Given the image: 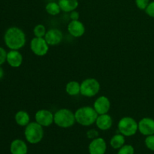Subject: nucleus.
Masks as SVG:
<instances>
[{
    "mask_svg": "<svg viewBox=\"0 0 154 154\" xmlns=\"http://www.w3.org/2000/svg\"><path fill=\"white\" fill-rule=\"evenodd\" d=\"M3 39L5 46L10 50L19 51L23 48L26 43L25 32L17 26H11L7 29Z\"/></svg>",
    "mask_w": 154,
    "mask_h": 154,
    "instance_id": "1",
    "label": "nucleus"
},
{
    "mask_svg": "<svg viewBox=\"0 0 154 154\" xmlns=\"http://www.w3.org/2000/svg\"><path fill=\"white\" fill-rule=\"evenodd\" d=\"M98 115L93 107L90 106L81 107L75 112L76 122L83 126H90L96 123Z\"/></svg>",
    "mask_w": 154,
    "mask_h": 154,
    "instance_id": "2",
    "label": "nucleus"
},
{
    "mask_svg": "<svg viewBox=\"0 0 154 154\" xmlns=\"http://www.w3.org/2000/svg\"><path fill=\"white\" fill-rule=\"evenodd\" d=\"M44 129L43 126H41L38 123L30 122L25 127L24 130V136L27 142L31 144H38L42 141L44 138Z\"/></svg>",
    "mask_w": 154,
    "mask_h": 154,
    "instance_id": "3",
    "label": "nucleus"
},
{
    "mask_svg": "<svg viewBox=\"0 0 154 154\" xmlns=\"http://www.w3.org/2000/svg\"><path fill=\"white\" fill-rule=\"evenodd\" d=\"M76 122L75 113L67 108H61L54 113V123L63 129L72 127Z\"/></svg>",
    "mask_w": 154,
    "mask_h": 154,
    "instance_id": "4",
    "label": "nucleus"
},
{
    "mask_svg": "<svg viewBox=\"0 0 154 154\" xmlns=\"http://www.w3.org/2000/svg\"><path fill=\"white\" fill-rule=\"evenodd\" d=\"M120 133L125 137H131L135 135L138 131V123L131 117H124L120 120L117 124Z\"/></svg>",
    "mask_w": 154,
    "mask_h": 154,
    "instance_id": "5",
    "label": "nucleus"
},
{
    "mask_svg": "<svg viewBox=\"0 0 154 154\" xmlns=\"http://www.w3.org/2000/svg\"><path fill=\"white\" fill-rule=\"evenodd\" d=\"M100 83L93 78H87L81 83V94L83 96L91 98L100 91Z\"/></svg>",
    "mask_w": 154,
    "mask_h": 154,
    "instance_id": "6",
    "label": "nucleus"
},
{
    "mask_svg": "<svg viewBox=\"0 0 154 154\" xmlns=\"http://www.w3.org/2000/svg\"><path fill=\"white\" fill-rule=\"evenodd\" d=\"M30 49L35 55L44 57L49 51V45L47 43L45 38L34 37L30 42Z\"/></svg>",
    "mask_w": 154,
    "mask_h": 154,
    "instance_id": "7",
    "label": "nucleus"
},
{
    "mask_svg": "<svg viewBox=\"0 0 154 154\" xmlns=\"http://www.w3.org/2000/svg\"><path fill=\"white\" fill-rule=\"evenodd\" d=\"M35 122L43 127H48L54 123V114L46 109L38 110L35 115Z\"/></svg>",
    "mask_w": 154,
    "mask_h": 154,
    "instance_id": "8",
    "label": "nucleus"
},
{
    "mask_svg": "<svg viewBox=\"0 0 154 154\" xmlns=\"http://www.w3.org/2000/svg\"><path fill=\"white\" fill-rule=\"evenodd\" d=\"M90 154H105L107 150V143L104 138L98 137L90 143L88 147Z\"/></svg>",
    "mask_w": 154,
    "mask_h": 154,
    "instance_id": "9",
    "label": "nucleus"
},
{
    "mask_svg": "<svg viewBox=\"0 0 154 154\" xmlns=\"http://www.w3.org/2000/svg\"><path fill=\"white\" fill-rule=\"evenodd\" d=\"M45 39L49 46H55L61 43L63 39V34L59 29H50L47 31Z\"/></svg>",
    "mask_w": 154,
    "mask_h": 154,
    "instance_id": "10",
    "label": "nucleus"
},
{
    "mask_svg": "<svg viewBox=\"0 0 154 154\" xmlns=\"http://www.w3.org/2000/svg\"><path fill=\"white\" fill-rule=\"evenodd\" d=\"M93 107L99 115L108 114L111 108V102L107 96H101L96 99Z\"/></svg>",
    "mask_w": 154,
    "mask_h": 154,
    "instance_id": "11",
    "label": "nucleus"
},
{
    "mask_svg": "<svg viewBox=\"0 0 154 154\" xmlns=\"http://www.w3.org/2000/svg\"><path fill=\"white\" fill-rule=\"evenodd\" d=\"M138 132L144 136L154 135V120L150 117H144L138 122Z\"/></svg>",
    "mask_w": 154,
    "mask_h": 154,
    "instance_id": "12",
    "label": "nucleus"
},
{
    "mask_svg": "<svg viewBox=\"0 0 154 154\" xmlns=\"http://www.w3.org/2000/svg\"><path fill=\"white\" fill-rule=\"evenodd\" d=\"M68 32L72 36L75 38H80L84 35L85 33V26L81 21L71 20L68 24Z\"/></svg>",
    "mask_w": 154,
    "mask_h": 154,
    "instance_id": "13",
    "label": "nucleus"
},
{
    "mask_svg": "<svg viewBox=\"0 0 154 154\" xmlns=\"http://www.w3.org/2000/svg\"><path fill=\"white\" fill-rule=\"evenodd\" d=\"M23 57L22 54L17 50H10L7 53L6 62L12 68H19L22 65Z\"/></svg>",
    "mask_w": 154,
    "mask_h": 154,
    "instance_id": "14",
    "label": "nucleus"
},
{
    "mask_svg": "<svg viewBox=\"0 0 154 154\" xmlns=\"http://www.w3.org/2000/svg\"><path fill=\"white\" fill-rule=\"evenodd\" d=\"M98 129L102 131H106L111 129L113 126V119L108 114L98 115L96 121Z\"/></svg>",
    "mask_w": 154,
    "mask_h": 154,
    "instance_id": "15",
    "label": "nucleus"
},
{
    "mask_svg": "<svg viewBox=\"0 0 154 154\" xmlns=\"http://www.w3.org/2000/svg\"><path fill=\"white\" fill-rule=\"evenodd\" d=\"M10 152L11 154H27L28 147L26 143L21 139H14L11 143Z\"/></svg>",
    "mask_w": 154,
    "mask_h": 154,
    "instance_id": "16",
    "label": "nucleus"
},
{
    "mask_svg": "<svg viewBox=\"0 0 154 154\" xmlns=\"http://www.w3.org/2000/svg\"><path fill=\"white\" fill-rule=\"evenodd\" d=\"M58 4L62 11L70 13L78 8L79 2L78 0H59Z\"/></svg>",
    "mask_w": 154,
    "mask_h": 154,
    "instance_id": "17",
    "label": "nucleus"
},
{
    "mask_svg": "<svg viewBox=\"0 0 154 154\" xmlns=\"http://www.w3.org/2000/svg\"><path fill=\"white\" fill-rule=\"evenodd\" d=\"M14 120L18 126L26 127L30 123V116L27 111H19L15 114Z\"/></svg>",
    "mask_w": 154,
    "mask_h": 154,
    "instance_id": "18",
    "label": "nucleus"
},
{
    "mask_svg": "<svg viewBox=\"0 0 154 154\" xmlns=\"http://www.w3.org/2000/svg\"><path fill=\"white\" fill-rule=\"evenodd\" d=\"M66 92L71 96H78L81 93V84L76 81H71L66 86Z\"/></svg>",
    "mask_w": 154,
    "mask_h": 154,
    "instance_id": "19",
    "label": "nucleus"
},
{
    "mask_svg": "<svg viewBox=\"0 0 154 154\" xmlns=\"http://www.w3.org/2000/svg\"><path fill=\"white\" fill-rule=\"evenodd\" d=\"M125 143H126L125 136L122 135L121 133H119L112 136V138H111V141H110V145L112 148L119 150L120 147L124 145Z\"/></svg>",
    "mask_w": 154,
    "mask_h": 154,
    "instance_id": "20",
    "label": "nucleus"
},
{
    "mask_svg": "<svg viewBox=\"0 0 154 154\" xmlns=\"http://www.w3.org/2000/svg\"><path fill=\"white\" fill-rule=\"evenodd\" d=\"M45 11H46L48 14L51 15V16H56V15H58L61 12V8L59 5L58 2H48L46 5Z\"/></svg>",
    "mask_w": 154,
    "mask_h": 154,
    "instance_id": "21",
    "label": "nucleus"
},
{
    "mask_svg": "<svg viewBox=\"0 0 154 154\" xmlns=\"http://www.w3.org/2000/svg\"><path fill=\"white\" fill-rule=\"evenodd\" d=\"M47 31L48 30L46 29V27L43 24H38L33 29V34L35 37L45 38Z\"/></svg>",
    "mask_w": 154,
    "mask_h": 154,
    "instance_id": "22",
    "label": "nucleus"
},
{
    "mask_svg": "<svg viewBox=\"0 0 154 154\" xmlns=\"http://www.w3.org/2000/svg\"><path fill=\"white\" fill-rule=\"evenodd\" d=\"M135 153V149L133 146L131 144H126L119 149L117 154H134Z\"/></svg>",
    "mask_w": 154,
    "mask_h": 154,
    "instance_id": "23",
    "label": "nucleus"
},
{
    "mask_svg": "<svg viewBox=\"0 0 154 154\" xmlns=\"http://www.w3.org/2000/svg\"><path fill=\"white\" fill-rule=\"evenodd\" d=\"M144 143H145L146 147L149 150L154 151V135L146 136L145 140H144Z\"/></svg>",
    "mask_w": 154,
    "mask_h": 154,
    "instance_id": "24",
    "label": "nucleus"
},
{
    "mask_svg": "<svg viewBox=\"0 0 154 154\" xmlns=\"http://www.w3.org/2000/svg\"><path fill=\"white\" fill-rule=\"evenodd\" d=\"M135 2L138 9L145 11L150 2V0H135Z\"/></svg>",
    "mask_w": 154,
    "mask_h": 154,
    "instance_id": "25",
    "label": "nucleus"
},
{
    "mask_svg": "<svg viewBox=\"0 0 154 154\" xmlns=\"http://www.w3.org/2000/svg\"><path fill=\"white\" fill-rule=\"evenodd\" d=\"M145 12L149 17L154 18V1L150 2L145 9Z\"/></svg>",
    "mask_w": 154,
    "mask_h": 154,
    "instance_id": "26",
    "label": "nucleus"
},
{
    "mask_svg": "<svg viewBox=\"0 0 154 154\" xmlns=\"http://www.w3.org/2000/svg\"><path fill=\"white\" fill-rule=\"evenodd\" d=\"M7 51L2 47H0V66H2L6 62L7 59Z\"/></svg>",
    "mask_w": 154,
    "mask_h": 154,
    "instance_id": "27",
    "label": "nucleus"
},
{
    "mask_svg": "<svg viewBox=\"0 0 154 154\" xmlns=\"http://www.w3.org/2000/svg\"><path fill=\"white\" fill-rule=\"evenodd\" d=\"M99 132L96 131V129H90V130L87 131V138H90V139H94L99 137Z\"/></svg>",
    "mask_w": 154,
    "mask_h": 154,
    "instance_id": "28",
    "label": "nucleus"
},
{
    "mask_svg": "<svg viewBox=\"0 0 154 154\" xmlns=\"http://www.w3.org/2000/svg\"><path fill=\"white\" fill-rule=\"evenodd\" d=\"M80 17V14L76 10L72 11V12H70V19L72 20H78Z\"/></svg>",
    "mask_w": 154,
    "mask_h": 154,
    "instance_id": "29",
    "label": "nucleus"
},
{
    "mask_svg": "<svg viewBox=\"0 0 154 154\" xmlns=\"http://www.w3.org/2000/svg\"><path fill=\"white\" fill-rule=\"evenodd\" d=\"M4 75H5L4 69H2V66H0V80H2L3 78H4Z\"/></svg>",
    "mask_w": 154,
    "mask_h": 154,
    "instance_id": "30",
    "label": "nucleus"
}]
</instances>
